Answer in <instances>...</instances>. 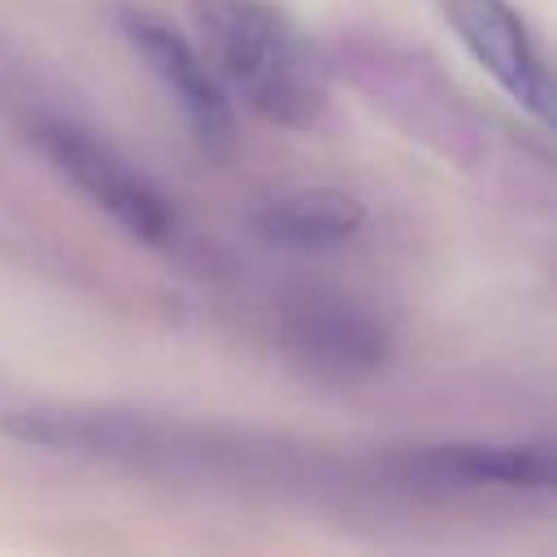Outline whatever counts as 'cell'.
I'll use <instances>...</instances> for the list:
<instances>
[{
    "label": "cell",
    "instance_id": "obj_1",
    "mask_svg": "<svg viewBox=\"0 0 557 557\" xmlns=\"http://www.w3.org/2000/svg\"><path fill=\"white\" fill-rule=\"evenodd\" d=\"M200 57L226 91L274 126H309L326 109V74L270 0H191Z\"/></svg>",
    "mask_w": 557,
    "mask_h": 557
},
{
    "label": "cell",
    "instance_id": "obj_2",
    "mask_svg": "<svg viewBox=\"0 0 557 557\" xmlns=\"http://www.w3.org/2000/svg\"><path fill=\"white\" fill-rule=\"evenodd\" d=\"M35 139L48 152V161L100 213H109L126 235H135L144 244H165L174 235V226H178L174 200L113 144H104L100 135H91L78 122H61V117L39 122Z\"/></svg>",
    "mask_w": 557,
    "mask_h": 557
},
{
    "label": "cell",
    "instance_id": "obj_3",
    "mask_svg": "<svg viewBox=\"0 0 557 557\" xmlns=\"http://www.w3.org/2000/svg\"><path fill=\"white\" fill-rule=\"evenodd\" d=\"M117 30L131 44V52L148 65V74L161 83V91L174 100L191 139L213 157L226 152L235 139V113L226 87L218 83L200 48H191L165 17L148 9H117Z\"/></svg>",
    "mask_w": 557,
    "mask_h": 557
},
{
    "label": "cell",
    "instance_id": "obj_4",
    "mask_svg": "<svg viewBox=\"0 0 557 557\" xmlns=\"http://www.w3.org/2000/svg\"><path fill=\"white\" fill-rule=\"evenodd\" d=\"M444 17L461 48L492 74V83L540 126L553 122V78L527 22L509 0H444Z\"/></svg>",
    "mask_w": 557,
    "mask_h": 557
},
{
    "label": "cell",
    "instance_id": "obj_5",
    "mask_svg": "<svg viewBox=\"0 0 557 557\" xmlns=\"http://www.w3.org/2000/svg\"><path fill=\"white\" fill-rule=\"evenodd\" d=\"M292 352L318 374H366L387 357V331L348 300H309L287 322Z\"/></svg>",
    "mask_w": 557,
    "mask_h": 557
},
{
    "label": "cell",
    "instance_id": "obj_6",
    "mask_svg": "<svg viewBox=\"0 0 557 557\" xmlns=\"http://www.w3.org/2000/svg\"><path fill=\"white\" fill-rule=\"evenodd\" d=\"M366 222V205L339 187H305L257 209L252 231L274 248H335Z\"/></svg>",
    "mask_w": 557,
    "mask_h": 557
},
{
    "label": "cell",
    "instance_id": "obj_7",
    "mask_svg": "<svg viewBox=\"0 0 557 557\" xmlns=\"http://www.w3.org/2000/svg\"><path fill=\"white\" fill-rule=\"evenodd\" d=\"M440 483H474V487H553V448L535 444H444L426 448L418 461Z\"/></svg>",
    "mask_w": 557,
    "mask_h": 557
}]
</instances>
